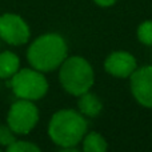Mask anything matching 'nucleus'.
Segmentation results:
<instances>
[{"label": "nucleus", "mask_w": 152, "mask_h": 152, "mask_svg": "<svg viewBox=\"0 0 152 152\" xmlns=\"http://www.w3.org/2000/svg\"><path fill=\"white\" fill-rule=\"evenodd\" d=\"M20 69V59L11 51L0 53V79H10Z\"/></svg>", "instance_id": "obj_10"}, {"label": "nucleus", "mask_w": 152, "mask_h": 152, "mask_svg": "<svg viewBox=\"0 0 152 152\" xmlns=\"http://www.w3.org/2000/svg\"><path fill=\"white\" fill-rule=\"evenodd\" d=\"M83 152H107L108 144L99 132H87L83 137Z\"/></svg>", "instance_id": "obj_11"}, {"label": "nucleus", "mask_w": 152, "mask_h": 152, "mask_svg": "<svg viewBox=\"0 0 152 152\" xmlns=\"http://www.w3.org/2000/svg\"><path fill=\"white\" fill-rule=\"evenodd\" d=\"M94 1L100 7H111L116 3V0H94Z\"/></svg>", "instance_id": "obj_15"}, {"label": "nucleus", "mask_w": 152, "mask_h": 152, "mask_svg": "<svg viewBox=\"0 0 152 152\" xmlns=\"http://www.w3.org/2000/svg\"><path fill=\"white\" fill-rule=\"evenodd\" d=\"M59 152H80L76 147H61Z\"/></svg>", "instance_id": "obj_16"}, {"label": "nucleus", "mask_w": 152, "mask_h": 152, "mask_svg": "<svg viewBox=\"0 0 152 152\" xmlns=\"http://www.w3.org/2000/svg\"><path fill=\"white\" fill-rule=\"evenodd\" d=\"M15 132L10 128L8 126H0V145L8 147L16 140Z\"/></svg>", "instance_id": "obj_14"}, {"label": "nucleus", "mask_w": 152, "mask_h": 152, "mask_svg": "<svg viewBox=\"0 0 152 152\" xmlns=\"http://www.w3.org/2000/svg\"><path fill=\"white\" fill-rule=\"evenodd\" d=\"M137 68V61L132 53L127 51H115L110 53L104 61V69L107 74L115 77H129Z\"/></svg>", "instance_id": "obj_8"}, {"label": "nucleus", "mask_w": 152, "mask_h": 152, "mask_svg": "<svg viewBox=\"0 0 152 152\" xmlns=\"http://www.w3.org/2000/svg\"><path fill=\"white\" fill-rule=\"evenodd\" d=\"M77 108L79 112L86 118H96L97 115H100L103 110V103L99 97L92 92H86V94L77 96Z\"/></svg>", "instance_id": "obj_9"}, {"label": "nucleus", "mask_w": 152, "mask_h": 152, "mask_svg": "<svg viewBox=\"0 0 152 152\" xmlns=\"http://www.w3.org/2000/svg\"><path fill=\"white\" fill-rule=\"evenodd\" d=\"M0 152H1V151H0Z\"/></svg>", "instance_id": "obj_17"}, {"label": "nucleus", "mask_w": 152, "mask_h": 152, "mask_svg": "<svg viewBox=\"0 0 152 152\" xmlns=\"http://www.w3.org/2000/svg\"><path fill=\"white\" fill-rule=\"evenodd\" d=\"M132 96L143 107L152 108V66L137 67L129 76Z\"/></svg>", "instance_id": "obj_7"}, {"label": "nucleus", "mask_w": 152, "mask_h": 152, "mask_svg": "<svg viewBox=\"0 0 152 152\" xmlns=\"http://www.w3.org/2000/svg\"><path fill=\"white\" fill-rule=\"evenodd\" d=\"M31 31L23 18L15 13L0 16V39L11 45L26 44L29 40Z\"/></svg>", "instance_id": "obj_6"}, {"label": "nucleus", "mask_w": 152, "mask_h": 152, "mask_svg": "<svg viewBox=\"0 0 152 152\" xmlns=\"http://www.w3.org/2000/svg\"><path fill=\"white\" fill-rule=\"evenodd\" d=\"M137 39L145 45H152V20L142 23L137 28Z\"/></svg>", "instance_id": "obj_13"}, {"label": "nucleus", "mask_w": 152, "mask_h": 152, "mask_svg": "<svg viewBox=\"0 0 152 152\" xmlns=\"http://www.w3.org/2000/svg\"><path fill=\"white\" fill-rule=\"evenodd\" d=\"M59 80L66 92L80 96L92 88L95 72L89 61L83 56H71L59 67Z\"/></svg>", "instance_id": "obj_3"}, {"label": "nucleus", "mask_w": 152, "mask_h": 152, "mask_svg": "<svg viewBox=\"0 0 152 152\" xmlns=\"http://www.w3.org/2000/svg\"><path fill=\"white\" fill-rule=\"evenodd\" d=\"M39 121V108L31 100L19 99L11 105L7 115V124L16 135H27Z\"/></svg>", "instance_id": "obj_5"}, {"label": "nucleus", "mask_w": 152, "mask_h": 152, "mask_svg": "<svg viewBox=\"0 0 152 152\" xmlns=\"http://www.w3.org/2000/svg\"><path fill=\"white\" fill-rule=\"evenodd\" d=\"M88 132L86 116L75 110H60L52 115L48 124L50 139L59 147H76Z\"/></svg>", "instance_id": "obj_2"}, {"label": "nucleus", "mask_w": 152, "mask_h": 152, "mask_svg": "<svg viewBox=\"0 0 152 152\" xmlns=\"http://www.w3.org/2000/svg\"><path fill=\"white\" fill-rule=\"evenodd\" d=\"M67 43L61 35L44 34L32 42L27 51V59L32 68L44 74L58 69L67 59Z\"/></svg>", "instance_id": "obj_1"}, {"label": "nucleus", "mask_w": 152, "mask_h": 152, "mask_svg": "<svg viewBox=\"0 0 152 152\" xmlns=\"http://www.w3.org/2000/svg\"><path fill=\"white\" fill-rule=\"evenodd\" d=\"M10 86L19 99L31 102L42 99L48 91V81L45 76L35 68L19 69L11 77Z\"/></svg>", "instance_id": "obj_4"}, {"label": "nucleus", "mask_w": 152, "mask_h": 152, "mask_svg": "<svg viewBox=\"0 0 152 152\" xmlns=\"http://www.w3.org/2000/svg\"><path fill=\"white\" fill-rule=\"evenodd\" d=\"M5 152H42V150L31 142L15 140L11 145H8Z\"/></svg>", "instance_id": "obj_12"}]
</instances>
